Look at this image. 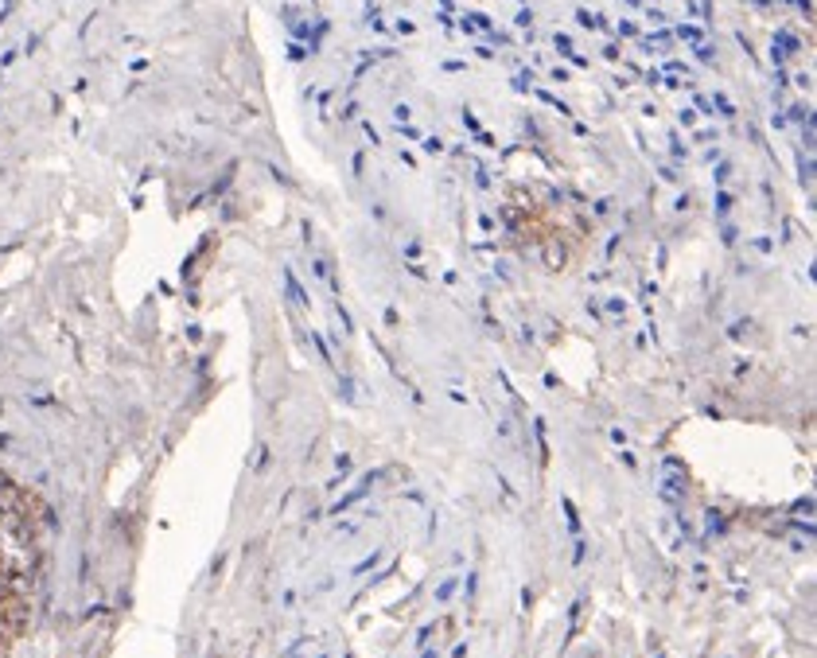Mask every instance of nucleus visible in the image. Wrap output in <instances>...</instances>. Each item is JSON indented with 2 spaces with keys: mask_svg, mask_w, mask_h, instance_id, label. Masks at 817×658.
I'll list each match as a JSON object with an SVG mask.
<instances>
[]
</instances>
